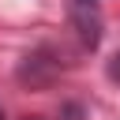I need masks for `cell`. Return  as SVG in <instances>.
<instances>
[{
    "mask_svg": "<svg viewBox=\"0 0 120 120\" xmlns=\"http://www.w3.org/2000/svg\"><path fill=\"white\" fill-rule=\"evenodd\" d=\"M68 15H71V26H75L82 49H98V45H101V34H105V22H101L98 4H90V0H71Z\"/></svg>",
    "mask_w": 120,
    "mask_h": 120,
    "instance_id": "cell-1",
    "label": "cell"
},
{
    "mask_svg": "<svg viewBox=\"0 0 120 120\" xmlns=\"http://www.w3.org/2000/svg\"><path fill=\"white\" fill-rule=\"evenodd\" d=\"M45 56H49V49H38V52L22 56V64H19V82H26V86H34V90L49 86V82L56 79V71H60V60H45Z\"/></svg>",
    "mask_w": 120,
    "mask_h": 120,
    "instance_id": "cell-2",
    "label": "cell"
},
{
    "mask_svg": "<svg viewBox=\"0 0 120 120\" xmlns=\"http://www.w3.org/2000/svg\"><path fill=\"white\" fill-rule=\"evenodd\" d=\"M60 120H82V105L79 101H64L60 105Z\"/></svg>",
    "mask_w": 120,
    "mask_h": 120,
    "instance_id": "cell-3",
    "label": "cell"
},
{
    "mask_svg": "<svg viewBox=\"0 0 120 120\" xmlns=\"http://www.w3.org/2000/svg\"><path fill=\"white\" fill-rule=\"evenodd\" d=\"M105 75H109V79L120 86V52H112V56H109V64H105Z\"/></svg>",
    "mask_w": 120,
    "mask_h": 120,
    "instance_id": "cell-4",
    "label": "cell"
},
{
    "mask_svg": "<svg viewBox=\"0 0 120 120\" xmlns=\"http://www.w3.org/2000/svg\"><path fill=\"white\" fill-rule=\"evenodd\" d=\"M26 120H41V116H26Z\"/></svg>",
    "mask_w": 120,
    "mask_h": 120,
    "instance_id": "cell-5",
    "label": "cell"
},
{
    "mask_svg": "<svg viewBox=\"0 0 120 120\" xmlns=\"http://www.w3.org/2000/svg\"><path fill=\"white\" fill-rule=\"evenodd\" d=\"M0 120H4V109H0Z\"/></svg>",
    "mask_w": 120,
    "mask_h": 120,
    "instance_id": "cell-6",
    "label": "cell"
},
{
    "mask_svg": "<svg viewBox=\"0 0 120 120\" xmlns=\"http://www.w3.org/2000/svg\"><path fill=\"white\" fill-rule=\"evenodd\" d=\"M90 4H98V0H90Z\"/></svg>",
    "mask_w": 120,
    "mask_h": 120,
    "instance_id": "cell-7",
    "label": "cell"
}]
</instances>
